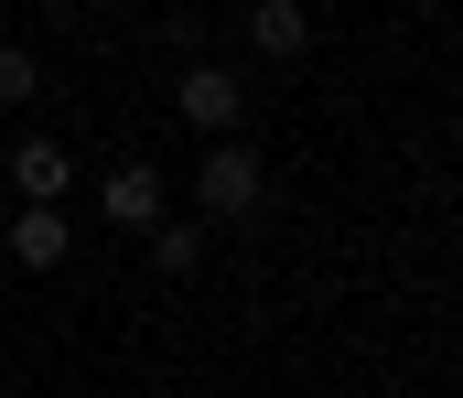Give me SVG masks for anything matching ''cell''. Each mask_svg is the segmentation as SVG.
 I'll list each match as a JSON object with an SVG mask.
<instances>
[{
    "instance_id": "1",
    "label": "cell",
    "mask_w": 463,
    "mask_h": 398,
    "mask_svg": "<svg viewBox=\"0 0 463 398\" xmlns=\"http://www.w3.org/2000/svg\"><path fill=\"white\" fill-rule=\"evenodd\" d=\"M259 205H269V162H259L237 130L205 140V162H194V216H205V227H248Z\"/></svg>"
},
{
    "instance_id": "2",
    "label": "cell",
    "mask_w": 463,
    "mask_h": 398,
    "mask_svg": "<svg viewBox=\"0 0 463 398\" xmlns=\"http://www.w3.org/2000/svg\"><path fill=\"white\" fill-rule=\"evenodd\" d=\"M173 108H184V130L227 140L237 119H248V87H237L227 65H184V76H173Z\"/></svg>"
},
{
    "instance_id": "3",
    "label": "cell",
    "mask_w": 463,
    "mask_h": 398,
    "mask_svg": "<svg viewBox=\"0 0 463 398\" xmlns=\"http://www.w3.org/2000/svg\"><path fill=\"white\" fill-rule=\"evenodd\" d=\"M0 248H11V269H33V280H43V269L76 259V227H65V205H22V216L0 227Z\"/></svg>"
},
{
    "instance_id": "4",
    "label": "cell",
    "mask_w": 463,
    "mask_h": 398,
    "mask_svg": "<svg viewBox=\"0 0 463 398\" xmlns=\"http://www.w3.org/2000/svg\"><path fill=\"white\" fill-rule=\"evenodd\" d=\"M65 183H76V151H65L54 130L11 140V194H22V205H65Z\"/></svg>"
},
{
    "instance_id": "5",
    "label": "cell",
    "mask_w": 463,
    "mask_h": 398,
    "mask_svg": "<svg viewBox=\"0 0 463 398\" xmlns=\"http://www.w3.org/2000/svg\"><path fill=\"white\" fill-rule=\"evenodd\" d=\"M248 54L259 65H302L313 54V11L302 0H248Z\"/></svg>"
},
{
    "instance_id": "6",
    "label": "cell",
    "mask_w": 463,
    "mask_h": 398,
    "mask_svg": "<svg viewBox=\"0 0 463 398\" xmlns=\"http://www.w3.org/2000/svg\"><path fill=\"white\" fill-rule=\"evenodd\" d=\"M98 216H109V227H129V237H140V227H162V172H151V162L98 172Z\"/></svg>"
},
{
    "instance_id": "7",
    "label": "cell",
    "mask_w": 463,
    "mask_h": 398,
    "mask_svg": "<svg viewBox=\"0 0 463 398\" xmlns=\"http://www.w3.org/2000/svg\"><path fill=\"white\" fill-rule=\"evenodd\" d=\"M140 237H151V269H162V280H194V269H205V216H162V227H140Z\"/></svg>"
},
{
    "instance_id": "8",
    "label": "cell",
    "mask_w": 463,
    "mask_h": 398,
    "mask_svg": "<svg viewBox=\"0 0 463 398\" xmlns=\"http://www.w3.org/2000/svg\"><path fill=\"white\" fill-rule=\"evenodd\" d=\"M43 97V54L33 43H0V108H33Z\"/></svg>"
},
{
    "instance_id": "9",
    "label": "cell",
    "mask_w": 463,
    "mask_h": 398,
    "mask_svg": "<svg viewBox=\"0 0 463 398\" xmlns=\"http://www.w3.org/2000/svg\"><path fill=\"white\" fill-rule=\"evenodd\" d=\"M109 11H140V0H109Z\"/></svg>"
},
{
    "instance_id": "10",
    "label": "cell",
    "mask_w": 463,
    "mask_h": 398,
    "mask_svg": "<svg viewBox=\"0 0 463 398\" xmlns=\"http://www.w3.org/2000/svg\"><path fill=\"white\" fill-rule=\"evenodd\" d=\"M0 227H11V216H0Z\"/></svg>"
}]
</instances>
